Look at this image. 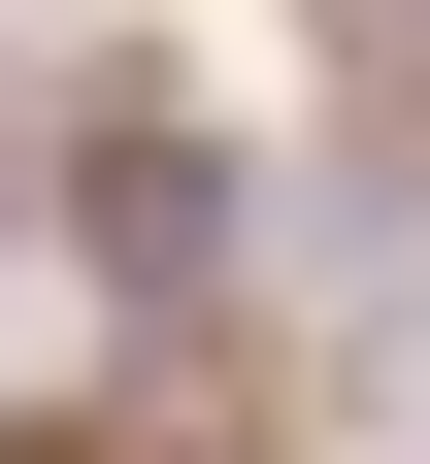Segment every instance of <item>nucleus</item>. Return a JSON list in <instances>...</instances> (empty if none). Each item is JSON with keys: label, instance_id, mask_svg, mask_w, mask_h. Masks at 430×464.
I'll return each instance as SVG.
<instances>
[{"label": "nucleus", "instance_id": "f257e3e1", "mask_svg": "<svg viewBox=\"0 0 430 464\" xmlns=\"http://www.w3.org/2000/svg\"><path fill=\"white\" fill-rule=\"evenodd\" d=\"M67 232H100V299H232V133L199 100H100L67 133Z\"/></svg>", "mask_w": 430, "mask_h": 464}]
</instances>
